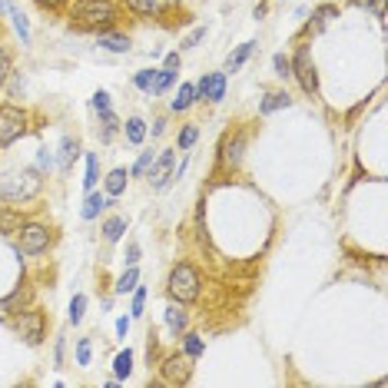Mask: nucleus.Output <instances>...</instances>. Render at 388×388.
<instances>
[{"mask_svg":"<svg viewBox=\"0 0 388 388\" xmlns=\"http://www.w3.org/2000/svg\"><path fill=\"white\" fill-rule=\"evenodd\" d=\"M166 289L176 302H183V305L196 302V299H200V272L193 269L189 262H176V266L169 269Z\"/></svg>","mask_w":388,"mask_h":388,"instance_id":"obj_2","label":"nucleus"},{"mask_svg":"<svg viewBox=\"0 0 388 388\" xmlns=\"http://www.w3.org/2000/svg\"><path fill=\"white\" fill-rule=\"evenodd\" d=\"M10 229H20V216L10 209H0V233H10Z\"/></svg>","mask_w":388,"mask_h":388,"instance_id":"obj_38","label":"nucleus"},{"mask_svg":"<svg viewBox=\"0 0 388 388\" xmlns=\"http://www.w3.org/2000/svg\"><path fill=\"white\" fill-rule=\"evenodd\" d=\"M203 338L200 336H193V332H183V352L189 355V358H200V355H203Z\"/></svg>","mask_w":388,"mask_h":388,"instance_id":"obj_28","label":"nucleus"},{"mask_svg":"<svg viewBox=\"0 0 388 388\" xmlns=\"http://www.w3.org/2000/svg\"><path fill=\"white\" fill-rule=\"evenodd\" d=\"M37 166H40V169H50V166H53V153L47 150V146L37 153Z\"/></svg>","mask_w":388,"mask_h":388,"instance_id":"obj_43","label":"nucleus"},{"mask_svg":"<svg viewBox=\"0 0 388 388\" xmlns=\"http://www.w3.org/2000/svg\"><path fill=\"white\" fill-rule=\"evenodd\" d=\"M338 17V7L336 3H322V7H316V10H312V20H316V27H325V23H329V20H336Z\"/></svg>","mask_w":388,"mask_h":388,"instance_id":"obj_27","label":"nucleus"},{"mask_svg":"<svg viewBox=\"0 0 388 388\" xmlns=\"http://www.w3.org/2000/svg\"><path fill=\"white\" fill-rule=\"evenodd\" d=\"M90 358H93V342H90V338H80V342H77V365H90Z\"/></svg>","mask_w":388,"mask_h":388,"instance_id":"obj_37","label":"nucleus"},{"mask_svg":"<svg viewBox=\"0 0 388 388\" xmlns=\"http://www.w3.org/2000/svg\"><path fill=\"white\" fill-rule=\"evenodd\" d=\"M90 103H93V110H97L100 117H103V113H110V93H106V90H97Z\"/></svg>","mask_w":388,"mask_h":388,"instance_id":"obj_39","label":"nucleus"},{"mask_svg":"<svg viewBox=\"0 0 388 388\" xmlns=\"http://www.w3.org/2000/svg\"><path fill=\"white\" fill-rule=\"evenodd\" d=\"M73 17L80 20V27H100V23H113L117 20V7L110 0H80Z\"/></svg>","mask_w":388,"mask_h":388,"instance_id":"obj_3","label":"nucleus"},{"mask_svg":"<svg viewBox=\"0 0 388 388\" xmlns=\"http://www.w3.org/2000/svg\"><path fill=\"white\" fill-rule=\"evenodd\" d=\"M196 139H200V126H196V123H186L183 130H180V136H176L180 150H189V146H193Z\"/></svg>","mask_w":388,"mask_h":388,"instance_id":"obj_29","label":"nucleus"},{"mask_svg":"<svg viewBox=\"0 0 388 388\" xmlns=\"http://www.w3.org/2000/svg\"><path fill=\"white\" fill-rule=\"evenodd\" d=\"M166 67L169 70H180V53H169V57H166Z\"/></svg>","mask_w":388,"mask_h":388,"instance_id":"obj_46","label":"nucleus"},{"mask_svg":"<svg viewBox=\"0 0 388 388\" xmlns=\"http://www.w3.org/2000/svg\"><path fill=\"white\" fill-rule=\"evenodd\" d=\"M27 130V113L20 106H0V146H10Z\"/></svg>","mask_w":388,"mask_h":388,"instance_id":"obj_5","label":"nucleus"},{"mask_svg":"<svg viewBox=\"0 0 388 388\" xmlns=\"http://www.w3.org/2000/svg\"><path fill=\"white\" fill-rule=\"evenodd\" d=\"M17 332L27 345H40L43 342V312H37V309L23 312L17 319Z\"/></svg>","mask_w":388,"mask_h":388,"instance_id":"obj_9","label":"nucleus"},{"mask_svg":"<svg viewBox=\"0 0 388 388\" xmlns=\"http://www.w3.org/2000/svg\"><path fill=\"white\" fill-rule=\"evenodd\" d=\"M106 206H110V200H106L103 193H93V189H90V196H86L80 216H84V220H97V216H100V209H106Z\"/></svg>","mask_w":388,"mask_h":388,"instance_id":"obj_18","label":"nucleus"},{"mask_svg":"<svg viewBox=\"0 0 388 388\" xmlns=\"http://www.w3.org/2000/svg\"><path fill=\"white\" fill-rule=\"evenodd\" d=\"M272 67H275V77H279V80H289V77H292V64H289L286 53H275V57H272Z\"/></svg>","mask_w":388,"mask_h":388,"instance_id":"obj_35","label":"nucleus"},{"mask_svg":"<svg viewBox=\"0 0 388 388\" xmlns=\"http://www.w3.org/2000/svg\"><path fill=\"white\" fill-rule=\"evenodd\" d=\"M352 7L369 10V14H375L378 20H385V0H352Z\"/></svg>","mask_w":388,"mask_h":388,"instance_id":"obj_31","label":"nucleus"},{"mask_svg":"<svg viewBox=\"0 0 388 388\" xmlns=\"http://www.w3.org/2000/svg\"><path fill=\"white\" fill-rule=\"evenodd\" d=\"M203 37H206V27H196V30H193V34H189L183 43H180V50H189V47H196V43L203 40Z\"/></svg>","mask_w":388,"mask_h":388,"instance_id":"obj_41","label":"nucleus"},{"mask_svg":"<svg viewBox=\"0 0 388 388\" xmlns=\"http://www.w3.org/2000/svg\"><path fill=\"white\" fill-rule=\"evenodd\" d=\"M136 259H139V246L130 242V246H126V266H136Z\"/></svg>","mask_w":388,"mask_h":388,"instance_id":"obj_44","label":"nucleus"},{"mask_svg":"<svg viewBox=\"0 0 388 388\" xmlns=\"http://www.w3.org/2000/svg\"><path fill=\"white\" fill-rule=\"evenodd\" d=\"M126 332H130V319H126V316H119L117 319V336L126 338Z\"/></svg>","mask_w":388,"mask_h":388,"instance_id":"obj_45","label":"nucleus"},{"mask_svg":"<svg viewBox=\"0 0 388 388\" xmlns=\"http://www.w3.org/2000/svg\"><path fill=\"white\" fill-rule=\"evenodd\" d=\"M153 159H156V156H153V150L139 153V159L133 163V169H130V176H146V173H150V166H153Z\"/></svg>","mask_w":388,"mask_h":388,"instance_id":"obj_34","label":"nucleus"},{"mask_svg":"<svg viewBox=\"0 0 388 388\" xmlns=\"http://www.w3.org/2000/svg\"><path fill=\"white\" fill-rule=\"evenodd\" d=\"M130 371H133V352L123 349V352L113 358V375H117V378H130Z\"/></svg>","mask_w":388,"mask_h":388,"instance_id":"obj_25","label":"nucleus"},{"mask_svg":"<svg viewBox=\"0 0 388 388\" xmlns=\"http://www.w3.org/2000/svg\"><path fill=\"white\" fill-rule=\"evenodd\" d=\"M193 103H196V84H183V86H180V93L173 97V103H169V106H173V113H186Z\"/></svg>","mask_w":388,"mask_h":388,"instance_id":"obj_15","label":"nucleus"},{"mask_svg":"<svg viewBox=\"0 0 388 388\" xmlns=\"http://www.w3.org/2000/svg\"><path fill=\"white\" fill-rule=\"evenodd\" d=\"M84 312H86V295L84 292H77V295L70 299V322L80 325V322H84Z\"/></svg>","mask_w":388,"mask_h":388,"instance_id":"obj_30","label":"nucleus"},{"mask_svg":"<svg viewBox=\"0 0 388 388\" xmlns=\"http://www.w3.org/2000/svg\"><path fill=\"white\" fill-rule=\"evenodd\" d=\"M126 180H130V173H126V169H113V173H110V176L103 180V189H106V196H110V200H117L119 193L126 189Z\"/></svg>","mask_w":388,"mask_h":388,"instance_id":"obj_17","label":"nucleus"},{"mask_svg":"<svg viewBox=\"0 0 388 388\" xmlns=\"http://www.w3.org/2000/svg\"><path fill=\"white\" fill-rule=\"evenodd\" d=\"M163 0H126V7H133L136 14H156Z\"/></svg>","mask_w":388,"mask_h":388,"instance_id":"obj_36","label":"nucleus"},{"mask_svg":"<svg viewBox=\"0 0 388 388\" xmlns=\"http://www.w3.org/2000/svg\"><path fill=\"white\" fill-rule=\"evenodd\" d=\"M103 130H100V139L103 143H110V139H113V136H117V126H119V119L113 117V110H110V113H103Z\"/></svg>","mask_w":388,"mask_h":388,"instance_id":"obj_32","label":"nucleus"},{"mask_svg":"<svg viewBox=\"0 0 388 388\" xmlns=\"http://www.w3.org/2000/svg\"><path fill=\"white\" fill-rule=\"evenodd\" d=\"M97 40H100L103 50H110V53H130V37H123V34L106 30V34H100Z\"/></svg>","mask_w":388,"mask_h":388,"instance_id":"obj_14","label":"nucleus"},{"mask_svg":"<svg viewBox=\"0 0 388 388\" xmlns=\"http://www.w3.org/2000/svg\"><path fill=\"white\" fill-rule=\"evenodd\" d=\"M7 77H10V57H7V50L0 47V86L7 84Z\"/></svg>","mask_w":388,"mask_h":388,"instance_id":"obj_42","label":"nucleus"},{"mask_svg":"<svg viewBox=\"0 0 388 388\" xmlns=\"http://www.w3.org/2000/svg\"><path fill=\"white\" fill-rule=\"evenodd\" d=\"M253 50H255V40H246L242 47H236V53H229V60H226V73H236V70L253 57Z\"/></svg>","mask_w":388,"mask_h":388,"instance_id":"obj_19","label":"nucleus"},{"mask_svg":"<svg viewBox=\"0 0 388 388\" xmlns=\"http://www.w3.org/2000/svg\"><path fill=\"white\" fill-rule=\"evenodd\" d=\"M40 173L37 169H14V173H3L0 176V200L3 203H27L40 193Z\"/></svg>","mask_w":388,"mask_h":388,"instance_id":"obj_1","label":"nucleus"},{"mask_svg":"<svg viewBox=\"0 0 388 388\" xmlns=\"http://www.w3.org/2000/svg\"><path fill=\"white\" fill-rule=\"evenodd\" d=\"M289 64H292V77L299 80V86H302L305 93L309 97H319V73H316V64H312V50L299 47Z\"/></svg>","mask_w":388,"mask_h":388,"instance_id":"obj_4","label":"nucleus"},{"mask_svg":"<svg viewBox=\"0 0 388 388\" xmlns=\"http://www.w3.org/2000/svg\"><path fill=\"white\" fill-rule=\"evenodd\" d=\"M77 156H80V143H77L73 136H64V139H60V173H70Z\"/></svg>","mask_w":388,"mask_h":388,"instance_id":"obj_13","label":"nucleus"},{"mask_svg":"<svg viewBox=\"0 0 388 388\" xmlns=\"http://www.w3.org/2000/svg\"><path fill=\"white\" fill-rule=\"evenodd\" d=\"M159 375H163V382H169V385H186V382L193 378V358L186 352L166 355L163 365H159Z\"/></svg>","mask_w":388,"mask_h":388,"instance_id":"obj_6","label":"nucleus"},{"mask_svg":"<svg viewBox=\"0 0 388 388\" xmlns=\"http://www.w3.org/2000/svg\"><path fill=\"white\" fill-rule=\"evenodd\" d=\"M173 84H176V70H169V67L156 70V93H166Z\"/></svg>","mask_w":388,"mask_h":388,"instance_id":"obj_33","label":"nucleus"},{"mask_svg":"<svg viewBox=\"0 0 388 388\" xmlns=\"http://www.w3.org/2000/svg\"><path fill=\"white\" fill-rule=\"evenodd\" d=\"M7 14H10V20H14V30H17L20 43H30V23H27V17L20 14L17 7H7Z\"/></svg>","mask_w":388,"mask_h":388,"instance_id":"obj_24","label":"nucleus"},{"mask_svg":"<svg viewBox=\"0 0 388 388\" xmlns=\"http://www.w3.org/2000/svg\"><path fill=\"white\" fill-rule=\"evenodd\" d=\"M47 246H50V229L47 226H40V222L20 226V253L40 255V253H47Z\"/></svg>","mask_w":388,"mask_h":388,"instance_id":"obj_7","label":"nucleus"},{"mask_svg":"<svg viewBox=\"0 0 388 388\" xmlns=\"http://www.w3.org/2000/svg\"><path fill=\"white\" fill-rule=\"evenodd\" d=\"M289 106H292V97L282 90V93H269L266 100L259 103V113H262V117H269V113H275V110H289Z\"/></svg>","mask_w":388,"mask_h":388,"instance_id":"obj_16","label":"nucleus"},{"mask_svg":"<svg viewBox=\"0 0 388 388\" xmlns=\"http://www.w3.org/2000/svg\"><path fill=\"white\" fill-rule=\"evenodd\" d=\"M143 305H146V289L136 282V289H133V319L143 316Z\"/></svg>","mask_w":388,"mask_h":388,"instance_id":"obj_40","label":"nucleus"},{"mask_svg":"<svg viewBox=\"0 0 388 388\" xmlns=\"http://www.w3.org/2000/svg\"><path fill=\"white\" fill-rule=\"evenodd\" d=\"M166 325H169V332H173V336H183L186 332V325H189V312L183 309V302H173L166 309Z\"/></svg>","mask_w":388,"mask_h":388,"instance_id":"obj_12","label":"nucleus"},{"mask_svg":"<svg viewBox=\"0 0 388 388\" xmlns=\"http://www.w3.org/2000/svg\"><path fill=\"white\" fill-rule=\"evenodd\" d=\"M37 3H43V7H50V10H53V7H64L67 0H37Z\"/></svg>","mask_w":388,"mask_h":388,"instance_id":"obj_47","label":"nucleus"},{"mask_svg":"<svg viewBox=\"0 0 388 388\" xmlns=\"http://www.w3.org/2000/svg\"><path fill=\"white\" fill-rule=\"evenodd\" d=\"M136 282H139V269H136V266H126V272L117 279L113 292H117V295H126V292H133L136 289Z\"/></svg>","mask_w":388,"mask_h":388,"instance_id":"obj_20","label":"nucleus"},{"mask_svg":"<svg viewBox=\"0 0 388 388\" xmlns=\"http://www.w3.org/2000/svg\"><path fill=\"white\" fill-rule=\"evenodd\" d=\"M133 84L139 93H146V97H153L156 93V70H139L133 77Z\"/></svg>","mask_w":388,"mask_h":388,"instance_id":"obj_23","label":"nucleus"},{"mask_svg":"<svg viewBox=\"0 0 388 388\" xmlns=\"http://www.w3.org/2000/svg\"><path fill=\"white\" fill-rule=\"evenodd\" d=\"M123 133H126V143L139 146V143H143V136H146V123H143L139 117H130L126 119V126H123Z\"/></svg>","mask_w":388,"mask_h":388,"instance_id":"obj_21","label":"nucleus"},{"mask_svg":"<svg viewBox=\"0 0 388 388\" xmlns=\"http://www.w3.org/2000/svg\"><path fill=\"white\" fill-rule=\"evenodd\" d=\"M173 173H176V156H173V150H163V153H156L146 180H150V186L156 193H163V189L173 183Z\"/></svg>","mask_w":388,"mask_h":388,"instance_id":"obj_8","label":"nucleus"},{"mask_svg":"<svg viewBox=\"0 0 388 388\" xmlns=\"http://www.w3.org/2000/svg\"><path fill=\"white\" fill-rule=\"evenodd\" d=\"M242 153H246V133L226 136V143H222V166L236 169L242 163Z\"/></svg>","mask_w":388,"mask_h":388,"instance_id":"obj_11","label":"nucleus"},{"mask_svg":"<svg viewBox=\"0 0 388 388\" xmlns=\"http://www.w3.org/2000/svg\"><path fill=\"white\" fill-rule=\"evenodd\" d=\"M222 97H226V70H220V73H206L203 80L196 84V100L220 103Z\"/></svg>","mask_w":388,"mask_h":388,"instance_id":"obj_10","label":"nucleus"},{"mask_svg":"<svg viewBox=\"0 0 388 388\" xmlns=\"http://www.w3.org/2000/svg\"><path fill=\"white\" fill-rule=\"evenodd\" d=\"M100 180V159H97V153H86V176H84V186L86 189H93Z\"/></svg>","mask_w":388,"mask_h":388,"instance_id":"obj_26","label":"nucleus"},{"mask_svg":"<svg viewBox=\"0 0 388 388\" xmlns=\"http://www.w3.org/2000/svg\"><path fill=\"white\" fill-rule=\"evenodd\" d=\"M123 233H126V220L123 216H110V220L103 222V239L106 242H117Z\"/></svg>","mask_w":388,"mask_h":388,"instance_id":"obj_22","label":"nucleus"}]
</instances>
